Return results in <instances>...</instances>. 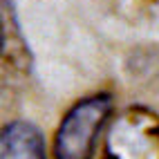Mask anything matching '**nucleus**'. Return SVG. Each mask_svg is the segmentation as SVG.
Instances as JSON below:
<instances>
[{
  "instance_id": "nucleus-3",
  "label": "nucleus",
  "mask_w": 159,
  "mask_h": 159,
  "mask_svg": "<svg viewBox=\"0 0 159 159\" xmlns=\"http://www.w3.org/2000/svg\"><path fill=\"white\" fill-rule=\"evenodd\" d=\"M2 52L5 58L9 54L11 63H23V67L29 63V49H27V40L20 31L18 18L14 14L11 0H2ZM29 67V65H27Z\"/></svg>"
},
{
  "instance_id": "nucleus-2",
  "label": "nucleus",
  "mask_w": 159,
  "mask_h": 159,
  "mask_svg": "<svg viewBox=\"0 0 159 159\" xmlns=\"http://www.w3.org/2000/svg\"><path fill=\"white\" fill-rule=\"evenodd\" d=\"M0 159H45L43 134L27 121L5 125L0 139Z\"/></svg>"
},
{
  "instance_id": "nucleus-1",
  "label": "nucleus",
  "mask_w": 159,
  "mask_h": 159,
  "mask_svg": "<svg viewBox=\"0 0 159 159\" xmlns=\"http://www.w3.org/2000/svg\"><path fill=\"white\" fill-rule=\"evenodd\" d=\"M112 110L110 94H94L72 105L58 125L54 155L56 159H90L94 141Z\"/></svg>"
}]
</instances>
